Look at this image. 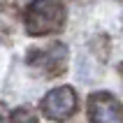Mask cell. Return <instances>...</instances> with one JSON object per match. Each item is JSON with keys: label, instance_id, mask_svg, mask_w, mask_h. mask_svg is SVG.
<instances>
[{"label": "cell", "instance_id": "1", "mask_svg": "<svg viewBox=\"0 0 123 123\" xmlns=\"http://www.w3.org/2000/svg\"><path fill=\"white\" fill-rule=\"evenodd\" d=\"M68 9L63 0H30L23 9V30L30 37L56 35L65 28Z\"/></svg>", "mask_w": 123, "mask_h": 123}, {"label": "cell", "instance_id": "2", "mask_svg": "<svg viewBox=\"0 0 123 123\" xmlns=\"http://www.w3.org/2000/svg\"><path fill=\"white\" fill-rule=\"evenodd\" d=\"M26 65L42 77H61L68 72L70 51L63 42H51L40 49H28Z\"/></svg>", "mask_w": 123, "mask_h": 123}, {"label": "cell", "instance_id": "3", "mask_svg": "<svg viewBox=\"0 0 123 123\" xmlns=\"http://www.w3.org/2000/svg\"><path fill=\"white\" fill-rule=\"evenodd\" d=\"M77 107L79 98L72 86H58L40 100V111L54 123H65L68 118H72L77 114Z\"/></svg>", "mask_w": 123, "mask_h": 123}, {"label": "cell", "instance_id": "4", "mask_svg": "<svg viewBox=\"0 0 123 123\" xmlns=\"http://www.w3.org/2000/svg\"><path fill=\"white\" fill-rule=\"evenodd\" d=\"M88 121L91 123H123L121 100H116L107 91L91 93L88 95Z\"/></svg>", "mask_w": 123, "mask_h": 123}, {"label": "cell", "instance_id": "5", "mask_svg": "<svg viewBox=\"0 0 123 123\" xmlns=\"http://www.w3.org/2000/svg\"><path fill=\"white\" fill-rule=\"evenodd\" d=\"M9 123H40V118H37V111L33 107L21 105L9 114Z\"/></svg>", "mask_w": 123, "mask_h": 123}, {"label": "cell", "instance_id": "6", "mask_svg": "<svg viewBox=\"0 0 123 123\" xmlns=\"http://www.w3.org/2000/svg\"><path fill=\"white\" fill-rule=\"evenodd\" d=\"M109 47H111V42H109V37H107V35H98L95 40L91 42V49L98 54V58H100V61H107Z\"/></svg>", "mask_w": 123, "mask_h": 123}, {"label": "cell", "instance_id": "7", "mask_svg": "<svg viewBox=\"0 0 123 123\" xmlns=\"http://www.w3.org/2000/svg\"><path fill=\"white\" fill-rule=\"evenodd\" d=\"M9 114L12 111H7L5 102H0V123H9Z\"/></svg>", "mask_w": 123, "mask_h": 123}, {"label": "cell", "instance_id": "8", "mask_svg": "<svg viewBox=\"0 0 123 123\" xmlns=\"http://www.w3.org/2000/svg\"><path fill=\"white\" fill-rule=\"evenodd\" d=\"M0 5H9V0H0Z\"/></svg>", "mask_w": 123, "mask_h": 123}, {"label": "cell", "instance_id": "9", "mask_svg": "<svg viewBox=\"0 0 123 123\" xmlns=\"http://www.w3.org/2000/svg\"><path fill=\"white\" fill-rule=\"evenodd\" d=\"M118 70H121V74H123V63H121V65H118Z\"/></svg>", "mask_w": 123, "mask_h": 123}]
</instances>
